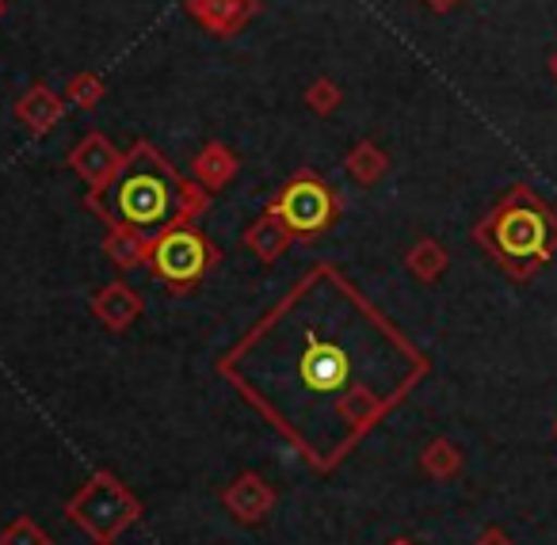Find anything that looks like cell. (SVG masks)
Returning a JSON list of instances; mask_svg holds the SVG:
<instances>
[{"mask_svg":"<svg viewBox=\"0 0 557 545\" xmlns=\"http://www.w3.org/2000/svg\"><path fill=\"white\" fill-rule=\"evenodd\" d=\"M218 374L318 473L336 469L428 374V359L341 275L313 268Z\"/></svg>","mask_w":557,"mask_h":545,"instance_id":"cell-1","label":"cell"},{"mask_svg":"<svg viewBox=\"0 0 557 545\" xmlns=\"http://www.w3.org/2000/svg\"><path fill=\"white\" fill-rule=\"evenodd\" d=\"M92 207L119 233L153 240L195 214V195L187 187V179L157 149L138 146L103 179Z\"/></svg>","mask_w":557,"mask_h":545,"instance_id":"cell-2","label":"cell"},{"mask_svg":"<svg viewBox=\"0 0 557 545\" xmlns=\"http://www.w3.org/2000/svg\"><path fill=\"white\" fill-rule=\"evenodd\" d=\"M481 237H485L488 252H493L511 275L523 278L527 271L539 268V263L557 248V222L549 210L539 207V202L516 199L488 218Z\"/></svg>","mask_w":557,"mask_h":545,"instance_id":"cell-3","label":"cell"},{"mask_svg":"<svg viewBox=\"0 0 557 545\" xmlns=\"http://www.w3.org/2000/svg\"><path fill=\"white\" fill-rule=\"evenodd\" d=\"M65 519L81 534H88V542L115 545L119 534H126L141 519V499L119 476L96 473L85 488H77L65 499Z\"/></svg>","mask_w":557,"mask_h":545,"instance_id":"cell-4","label":"cell"},{"mask_svg":"<svg viewBox=\"0 0 557 545\" xmlns=\"http://www.w3.org/2000/svg\"><path fill=\"white\" fill-rule=\"evenodd\" d=\"M218 263V248L191 225H172L149 240V268L169 286H191Z\"/></svg>","mask_w":557,"mask_h":545,"instance_id":"cell-5","label":"cell"},{"mask_svg":"<svg viewBox=\"0 0 557 545\" xmlns=\"http://www.w3.org/2000/svg\"><path fill=\"white\" fill-rule=\"evenodd\" d=\"M275 218L287 233L310 237V233H321L336 222V199L318 176H298L278 195Z\"/></svg>","mask_w":557,"mask_h":545,"instance_id":"cell-6","label":"cell"},{"mask_svg":"<svg viewBox=\"0 0 557 545\" xmlns=\"http://www.w3.org/2000/svg\"><path fill=\"white\" fill-rule=\"evenodd\" d=\"M222 499H225V507H230L233 519L263 522V515L275 507V488H268L260 473H240L237 481L225 488Z\"/></svg>","mask_w":557,"mask_h":545,"instance_id":"cell-7","label":"cell"},{"mask_svg":"<svg viewBox=\"0 0 557 545\" xmlns=\"http://www.w3.org/2000/svg\"><path fill=\"white\" fill-rule=\"evenodd\" d=\"M420 466H424L428 473L440 476V481H443V476H455L458 469H462V454H458L455 446L443 443V438H440V443H432V446H428V450H424V458H420Z\"/></svg>","mask_w":557,"mask_h":545,"instance_id":"cell-8","label":"cell"},{"mask_svg":"<svg viewBox=\"0 0 557 545\" xmlns=\"http://www.w3.org/2000/svg\"><path fill=\"white\" fill-rule=\"evenodd\" d=\"M0 545H54V542H50V534L39 522L20 515V519H12L9 527L0 530Z\"/></svg>","mask_w":557,"mask_h":545,"instance_id":"cell-9","label":"cell"},{"mask_svg":"<svg viewBox=\"0 0 557 545\" xmlns=\"http://www.w3.org/2000/svg\"><path fill=\"white\" fill-rule=\"evenodd\" d=\"M473 545H516V542H511V537H508V534H504V530L488 527V530H485V534H481V537H478V542H473Z\"/></svg>","mask_w":557,"mask_h":545,"instance_id":"cell-10","label":"cell"},{"mask_svg":"<svg viewBox=\"0 0 557 545\" xmlns=\"http://www.w3.org/2000/svg\"><path fill=\"white\" fill-rule=\"evenodd\" d=\"M389 545H412V542H405V537H397V542H389Z\"/></svg>","mask_w":557,"mask_h":545,"instance_id":"cell-11","label":"cell"}]
</instances>
